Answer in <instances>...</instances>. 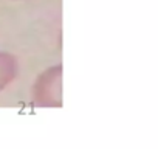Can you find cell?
<instances>
[{"label":"cell","mask_w":158,"mask_h":149,"mask_svg":"<svg viewBox=\"0 0 158 149\" xmlns=\"http://www.w3.org/2000/svg\"><path fill=\"white\" fill-rule=\"evenodd\" d=\"M62 67L54 65L45 70L33 86V101L44 107L62 104Z\"/></svg>","instance_id":"1"},{"label":"cell","mask_w":158,"mask_h":149,"mask_svg":"<svg viewBox=\"0 0 158 149\" xmlns=\"http://www.w3.org/2000/svg\"><path fill=\"white\" fill-rule=\"evenodd\" d=\"M17 61L6 51H0V92H2L16 76Z\"/></svg>","instance_id":"2"}]
</instances>
